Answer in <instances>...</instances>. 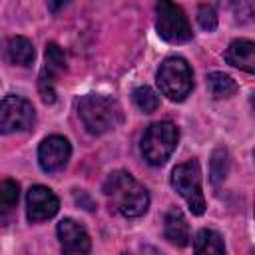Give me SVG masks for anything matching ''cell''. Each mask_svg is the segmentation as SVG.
<instances>
[{
  "mask_svg": "<svg viewBox=\"0 0 255 255\" xmlns=\"http://www.w3.org/2000/svg\"><path fill=\"white\" fill-rule=\"evenodd\" d=\"M104 193L124 217H139L149 207L147 189L135 181L128 171H112L104 181Z\"/></svg>",
  "mask_w": 255,
  "mask_h": 255,
  "instance_id": "1",
  "label": "cell"
},
{
  "mask_svg": "<svg viewBox=\"0 0 255 255\" xmlns=\"http://www.w3.org/2000/svg\"><path fill=\"white\" fill-rule=\"evenodd\" d=\"M78 114L86 129L94 135L116 129L124 122V112L118 100L102 94H88L78 102Z\"/></svg>",
  "mask_w": 255,
  "mask_h": 255,
  "instance_id": "2",
  "label": "cell"
},
{
  "mask_svg": "<svg viewBox=\"0 0 255 255\" xmlns=\"http://www.w3.org/2000/svg\"><path fill=\"white\" fill-rule=\"evenodd\" d=\"M179 141V129L171 122L151 124L141 137V155L149 165H163Z\"/></svg>",
  "mask_w": 255,
  "mask_h": 255,
  "instance_id": "3",
  "label": "cell"
},
{
  "mask_svg": "<svg viewBox=\"0 0 255 255\" xmlns=\"http://www.w3.org/2000/svg\"><path fill=\"white\" fill-rule=\"evenodd\" d=\"M157 86L171 102H183L193 88V74L183 58H167L157 70Z\"/></svg>",
  "mask_w": 255,
  "mask_h": 255,
  "instance_id": "4",
  "label": "cell"
},
{
  "mask_svg": "<svg viewBox=\"0 0 255 255\" xmlns=\"http://www.w3.org/2000/svg\"><path fill=\"white\" fill-rule=\"evenodd\" d=\"M171 185L185 199L191 213L201 215L205 211V197L201 191V167L197 159L175 165L171 171Z\"/></svg>",
  "mask_w": 255,
  "mask_h": 255,
  "instance_id": "5",
  "label": "cell"
},
{
  "mask_svg": "<svg viewBox=\"0 0 255 255\" xmlns=\"http://www.w3.org/2000/svg\"><path fill=\"white\" fill-rule=\"evenodd\" d=\"M155 30L159 38L169 44H183L189 42L193 32L185 12L173 2H157L155 4Z\"/></svg>",
  "mask_w": 255,
  "mask_h": 255,
  "instance_id": "6",
  "label": "cell"
},
{
  "mask_svg": "<svg viewBox=\"0 0 255 255\" xmlns=\"http://www.w3.org/2000/svg\"><path fill=\"white\" fill-rule=\"evenodd\" d=\"M36 120L34 106L22 96H6L0 100V133H16L32 128Z\"/></svg>",
  "mask_w": 255,
  "mask_h": 255,
  "instance_id": "7",
  "label": "cell"
},
{
  "mask_svg": "<svg viewBox=\"0 0 255 255\" xmlns=\"http://www.w3.org/2000/svg\"><path fill=\"white\" fill-rule=\"evenodd\" d=\"M60 209V201L56 197V193L50 187L44 185H34L28 189L26 195V215L32 223H40L46 221L50 217H54Z\"/></svg>",
  "mask_w": 255,
  "mask_h": 255,
  "instance_id": "8",
  "label": "cell"
},
{
  "mask_svg": "<svg viewBox=\"0 0 255 255\" xmlns=\"http://www.w3.org/2000/svg\"><path fill=\"white\" fill-rule=\"evenodd\" d=\"M58 239L62 247V255H88L92 249V241L84 225L66 217L58 223Z\"/></svg>",
  "mask_w": 255,
  "mask_h": 255,
  "instance_id": "9",
  "label": "cell"
},
{
  "mask_svg": "<svg viewBox=\"0 0 255 255\" xmlns=\"http://www.w3.org/2000/svg\"><path fill=\"white\" fill-rule=\"evenodd\" d=\"M72 155V145L62 135H50L46 137L38 147V161L40 167L48 173L62 169Z\"/></svg>",
  "mask_w": 255,
  "mask_h": 255,
  "instance_id": "10",
  "label": "cell"
},
{
  "mask_svg": "<svg viewBox=\"0 0 255 255\" xmlns=\"http://www.w3.org/2000/svg\"><path fill=\"white\" fill-rule=\"evenodd\" d=\"M163 235H165V239H169L177 247H185L189 243V239H191L189 225H187V219H185L181 209L171 207L165 213V217H163Z\"/></svg>",
  "mask_w": 255,
  "mask_h": 255,
  "instance_id": "11",
  "label": "cell"
},
{
  "mask_svg": "<svg viewBox=\"0 0 255 255\" xmlns=\"http://www.w3.org/2000/svg\"><path fill=\"white\" fill-rule=\"evenodd\" d=\"M225 60L227 64L241 68L249 74L255 72V44L251 40H233L229 48L225 50Z\"/></svg>",
  "mask_w": 255,
  "mask_h": 255,
  "instance_id": "12",
  "label": "cell"
},
{
  "mask_svg": "<svg viewBox=\"0 0 255 255\" xmlns=\"http://www.w3.org/2000/svg\"><path fill=\"white\" fill-rule=\"evenodd\" d=\"M34 46L24 36H14L4 44V58L12 66H30L34 62Z\"/></svg>",
  "mask_w": 255,
  "mask_h": 255,
  "instance_id": "13",
  "label": "cell"
},
{
  "mask_svg": "<svg viewBox=\"0 0 255 255\" xmlns=\"http://www.w3.org/2000/svg\"><path fill=\"white\" fill-rule=\"evenodd\" d=\"M193 253L195 255H225L223 239L213 229H201L193 239Z\"/></svg>",
  "mask_w": 255,
  "mask_h": 255,
  "instance_id": "14",
  "label": "cell"
},
{
  "mask_svg": "<svg viewBox=\"0 0 255 255\" xmlns=\"http://www.w3.org/2000/svg\"><path fill=\"white\" fill-rule=\"evenodd\" d=\"M207 90L215 100H223L237 92V84L231 76H227L223 72H211L207 76Z\"/></svg>",
  "mask_w": 255,
  "mask_h": 255,
  "instance_id": "15",
  "label": "cell"
},
{
  "mask_svg": "<svg viewBox=\"0 0 255 255\" xmlns=\"http://www.w3.org/2000/svg\"><path fill=\"white\" fill-rule=\"evenodd\" d=\"M20 187L14 179H0V215L10 213L18 203Z\"/></svg>",
  "mask_w": 255,
  "mask_h": 255,
  "instance_id": "16",
  "label": "cell"
},
{
  "mask_svg": "<svg viewBox=\"0 0 255 255\" xmlns=\"http://www.w3.org/2000/svg\"><path fill=\"white\" fill-rule=\"evenodd\" d=\"M131 98H133V104H135L143 114H151V112H155V110L159 108V98H157V94H155L149 86H139V88H135L133 94H131Z\"/></svg>",
  "mask_w": 255,
  "mask_h": 255,
  "instance_id": "17",
  "label": "cell"
},
{
  "mask_svg": "<svg viewBox=\"0 0 255 255\" xmlns=\"http://www.w3.org/2000/svg\"><path fill=\"white\" fill-rule=\"evenodd\" d=\"M44 70L54 74L56 78L66 70V56H64L62 48L56 42H50L46 46V66H44Z\"/></svg>",
  "mask_w": 255,
  "mask_h": 255,
  "instance_id": "18",
  "label": "cell"
},
{
  "mask_svg": "<svg viewBox=\"0 0 255 255\" xmlns=\"http://www.w3.org/2000/svg\"><path fill=\"white\" fill-rule=\"evenodd\" d=\"M227 169H229V155H227L225 149L219 147L211 155V181L213 183H219L221 179H225Z\"/></svg>",
  "mask_w": 255,
  "mask_h": 255,
  "instance_id": "19",
  "label": "cell"
},
{
  "mask_svg": "<svg viewBox=\"0 0 255 255\" xmlns=\"http://www.w3.org/2000/svg\"><path fill=\"white\" fill-rule=\"evenodd\" d=\"M54 82H56V76H52L50 72H46L42 68L40 72V80H38V90H40V96L46 104H54L56 102V90H54Z\"/></svg>",
  "mask_w": 255,
  "mask_h": 255,
  "instance_id": "20",
  "label": "cell"
},
{
  "mask_svg": "<svg viewBox=\"0 0 255 255\" xmlns=\"http://www.w3.org/2000/svg\"><path fill=\"white\" fill-rule=\"evenodd\" d=\"M197 22L207 32L215 30L217 28V12H215V8L211 4H201L197 8Z\"/></svg>",
  "mask_w": 255,
  "mask_h": 255,
  "instance_id": "21",
  "label": "cell"
},
{
  "mask_svg": "<svg viewBox=\"0 0 255 255\" xmlns=\"http://www.w3.org/2000/svg\"><path fill=\"white\" fill-rule=\"evenodd\" d=\"M139 255H163L159 249L151 247V245H141L139 247Z\"/></svg>",
  "mask_w": 255,
  "mask_h": 255,
  "instance_id": "22",
  "label": "cell"
},
{
  "mask_svg": "<svg viewBox=\"0 0 255 255\" xmlns=\"http://www.w3.org/2000/svg\"><path fill=\"white\" fill-rule=\"evenodd\" d=\"M122 255H131V253H122Z\"/></svg>",
  "mask_w": 255,
  "mask_h": 255,
  "instance_id": "23",
  "label": "cell"
}]
</instances>
